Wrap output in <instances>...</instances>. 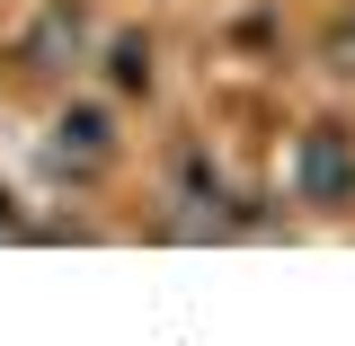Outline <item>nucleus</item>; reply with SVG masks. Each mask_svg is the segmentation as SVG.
I'll use <instances>...</instances> for the list:
<instances>
[{"label":"nucleus","instance_id":"f257e3e1","mask_svg":"<svg viewBox=\"0 0 355 346\" xmlns=\"http://www.w3.org/2000/svg\"><path fill=\"white\" fill-rule=\"evenodd\" d=\"M302 196H311V205H329V214L355 205V142H347L338 125H311V133H302Z\"/></svg>","mask_w":355,"mask_h":346},{"label":"nucleus","instance_id":"20e7f679","mask_svg":"<svg viewBox=\"0 0 355 346\" xmlns=\"http://www.w3.org/2000/svg\"><path fill=\"white\" fill-rule=\"evenodd\" d=\"M107 62H116V89H151V44H142V36H125Z\"/></svg>","mask_w":355,"mask_h":346},{"label":"nucleus","instance_id":"f03ea898","mask_svg":"<svg viewBox=\"0 0 355 346\" xmlns=\"http://www.w3.org/2000/svg\"><path fill=\"white\" fill-rule=\"evenodd\" d=\"M89 44V18L80 9H44V27L27 36V71H62V62H80Z\"/></svg>","mask_w":355,"mask_h":346},{"label":"nucleus","instance_id":"7ed1b4c3","mask_svg":"<svg viewBox=\"0 0 355 346\" xmlns=\"http://www.w3.org/2000/svg\"><path fill=\"white\" fill-rule=\"evenodd\" d=\"M53 142H62V160H116V125H107V107H62Z\"/></svg>","mask_w":355,"mask_h":346}]
</instances>
